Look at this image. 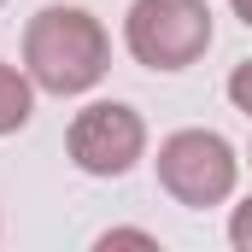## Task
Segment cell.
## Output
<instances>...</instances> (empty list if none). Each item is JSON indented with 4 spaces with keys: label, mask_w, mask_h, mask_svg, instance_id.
<instances>
[{
    "label": "cell",
    "mask_w": 252,
    "mask_h": 252,
    "mask_svg": "<svg viewBox=\"0 0 252 252\" xmlns=\"http://www.w3.org/2000/svg\"><path fill=\"white\" fill-rule=\"evenodd\" d=\"M24 70L41 94L76 100L106 82L112 70V35L88 6H41L24 24Z\"/></svg>",
    "instance_id": "obj_1"
},
{
    "label": "cell",
    "mask_w": 252,
    "mask_h": 252,
    "mask_svg": "<svg viewBox=\"0 0 252 252\" xmlns=\"http://www.w3.org/2000/svg\"><path fill=\"white\" fill-rule=\"evenodd\" d=\"M217 24L205 0H129L124 12V47L147 70H188L205 59Z\"/></svg>",
    "instance_id": "obj_2"
},
{
    "label": "cell",
    "mask_w": 252,
    "mask_h": 252,
    "mask_svg": "<svg viewBox=\"0 0 252 252\" xmlns=\"http://www.w3.org/2000/svg\"><path fill=\"white\" fill-rule=\"evenodd\" d=\"M158 188L188 211H211L223 199H235L241 182V153L229 147V135L217 129H176L158 141Z\"/></svg>",
    "instance_id": "obj_3"
},
{
    "label": "cell",
    "mask_w": 252,
    "mask_h": 252,
    "mask_svg": "<svg viewBox=\"0 0 252 252\" xmlns=\"http://www.w3.org/2000/svg\"><path fill=\"white\" fill-rule=\"evenodd\" d=\"M64 153L82 176H129L141 158H147V118L129 106V100H94L82 106L70 129H64Z\"/></svg>",
    "instance_id": "obj_4"
},
{
    "label": "cell",
    "mask_w": 252,
    "mask_h": 252,
    "mask_svg": "<svg viewBox=\"0 0 252 252\" xmlns=\"http://www.w3.org/2000/svg\"><path fill=\"white\" fill-rule=\"evenodd\" d=\"M35 82H30V70L24 64H6L0 59V135H18V129L35 118Z\"/></svg>",
    "instance_id": "obj_5"
},
{
    "label": "cell",
    "mask_w": 252,
    "mask_h": 252,
    "mask_svg": "<svg viewBox=\"0 0 252 252\" xmlns=\"http://www.w3.org/2000/svg\"><path fill=\"white\" fill-rule=\"evenodd\" d=\"M94 247L100 252H112V247H147V252H158V235H153V229H106V235H94Z\"/></svg>",
    "instance_id": "obj_6"
},
{
    "label": "cell",
    "mask_w": 252,
    "mask_h": 252,
    "mask_svg": "<svg viewBox=\"0 0 252 252\" xmlns=\"http://www.w3.org/2000/svg\"><path fill=\"white\" fill-rule=\"evenodd\" d=\"M229 106L252 118V59H241L235 70H229Z\"/></svg>",
    "instance_id": "obj_7"
},
{
    "label": "cell",
    "mask_w": 252,
    "mask_h": 252,
    "mask_svg": "<svg viewBox=\"0 0 252 252\" xmlns=\"http://www.w3.org/2000/svg\"><path fill=\"white\" fill-rule=\"evenodd\" d=\"M229 247H235V252H252V193L229 211Z\"/></svg>",
    "instance_id": "obj_8"
},
{
    "label": "cell",
    "mask_w": 252,
    "mask_h": 252,
    "mask_svg": "<svg viewBox=\"0 0 252 252\" xmlns=\"http://www.w3.org/2000/svg\"><path fill=\"white\" fill-rule=\"evenodd\" d=\"M229 6H235V18H241V24L252 30V0H229Z\"/></svg>",
    "instance_id": "obj_9"
},
{
    "label": "cell",
    "mask_w": 252,
    "mask_h": 252,
    "mask_svg": "<svg viewBox=\"0 0 252 252\" xmlns=\"http://www.w3.org/2000/svg\"><path fill=\"white\" fill-rule=\"evenodd\" d=\"M247 164H252V147H247Z\"/></svg>",
    "instance_id": "obj_10"
},
{
    "label": "cell",
    "mask_w": 252,
    "mask_h": 252,
    "mask_svg": "<svg viewBox=\"0 0 252 252\" xmlns=\"http://www.w3.org/2000/svg\"><path fill=\"white\" fill-rule=\"evenodd\" d=\"M0 6H6V0H0Z\"/></svg>",
    "instance_id": "obj_11"
}]
</instances>
